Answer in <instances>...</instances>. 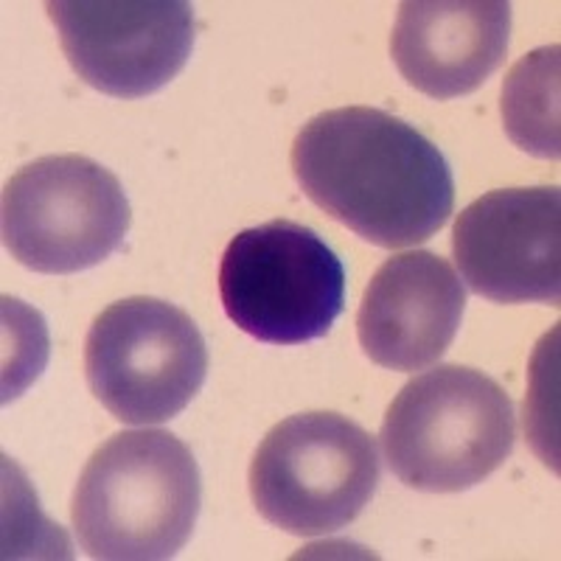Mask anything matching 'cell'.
Listing matches in <instances>:
<instances>
[{"instance_id":"cell-7","label":"cell","mask_w":561,"mask_h":561,"mask_svg":"<svg viewBox=\"0 0 561 561\" xmlns=\"http://www.w3.org/2000/svg\"><path fill=\"white\" fill-rule=\"evenodd\" d=\"M90 393L113 419L149 427L192 404L208 377V348L192 314L160 298H124L84 340Z\"/></svg>"},{"instance_id":"cell-8","label":"cell","mask_w":561,"mask_h":561,"mask_svg":"<svg viewBox=\"0 0 561 561\" xmlns=\"http://www.w3.org/2000/svg\"><path fill=\"white\" fill-rule=\"evenodd\" d=\"M45 12L77 77L113 99L167 88L194 48L185 0H51Z\"/></svg>"},{"instance_id":"cell-5","label":"cell","mask_w":561,"mask_h":561,"mask_svg":"<svg viewBox=\"0 0 561 561\" xmlns=\"http://www.w3.org/2000/svg\"><path fill=\"white\" fill-rule=\"evenodd\" d=\"M219 298L259 343L304 345L325 337L345 309V267L329 244L289 219L230 239L219 262Z\"/></svg>"},{"instance_id":"cell-6","label":"cell","mask_w":561,"mask_h":561,"mask_svg":"<svg viewBox=\"0 0 561 561\" xmlns=\"http://www.w3.org/2000/svg\"><path fill=\"white\" fill-rule=\"evenodd\" d=\"M129 222L122 180L84 154H45L3 185V248L34 273L70 275L107 262Z\"/></svg>"},{"instance_id":"cell-2","label":"cell","mask_w":561,"mask_h":561,"mask_svg":"<svg viewBox=\"0 0 561 561\" xmlns=\"http://www.w3.org/2000/svg\"><path fill=\"white\" fill-rule=\"evenodd\" d=\"M199 503L192 449L167 430H127L90 455L70 519L90 559L163 561L192 539Z\"/></svg>"},{"instance_id":"cell-1","label":"cell","mask_w":561,"mask_h":561,"mask_svg":"<svg viewBox=\"0 0 561 561\" xmlns=\"http://www.w3.org/2000/svg\"><path fill=\"white\" fill-rule=\"evenodd\" d=\"M289 163L318 208L377 248L427 242L453 217L455 178L444 152L385 110L314 115L295 135Z\"/></svg>"},{"instance_id":"cell-9","label":"cell","mask_w":561,"mask_h":561,"mask_svg":"<svg viewBox=\"0 0 561 561\" xmlns=\"http://www.w3.org/2000/svg\"><path fill=\"white\" fill-rule=\"evenodd\" d=\"M453 253L466 287L494 304L561 300V194L500 188L460 210Z\"/></svg>"},{"instance_id":"cell-10","label":"cell","mask_w":561,"mask_h":561,"mask_svg":"<svg viewBox=\"0 0 561 561\" xmlns=\"http://www.w3.org/2000/svg\"><path fill=\"white\" fill-rule=\"evenodd\" d=\"M466 289L453 264L430 250L399 253L374 273L357 312V337L370 363L424 370L458 337Z\"/></svg>"},{"instance_id":"cell-4","label":"cell","mask_w":561,"mask_h":561,"mask_svg":"<svg viewBox=\"0 0 561 561\" xmlns=\"http://www.w3.org/2000/svg\"><path fill=\"white\" fill-rule=\"evenodd\" d=\"M377 440L340 413H300L275 424L250 463V497L275 528L325 536L348 528L377 494Z\"/></svg>"},{"instance_id":"cell-11","label":"cell","mask_w":561,"mask_h":561,"mask_svg":"<svg viewBox=\"0 0 561 561\" xmlns=\"http://www.w3.org/2000/svg\"><path fill=\"white\" fill-rule=\"evenodd\" d=\"M508 37L505 0H404L390 57L410 88L447 102L474 93L503 65Z\"/></svg>"},{"instance_id":"cell-3","label":"cell","mask_w":561,"mask_h":561,"mask_svg":"<svg viewBox=\"0 0 561 561\" xmlns=\"http://www.w3.org/2000/svg\"><path fill=\"white\" fill-rule=\"evenodd\" d=\"M379 440L390 472L408 489L458 494L511 458L517 419L508 393L483 370L438 365L399 390Z\"/></svg>"},{"instance_id":"cell-12","label":"cell","mask_w":561,"mask_h":561,"mask_svg":"<svg viewBox=\"0 0 561 561\" xmlns=\"http://www.w3.org/2000/svg\"><path fill=\"white\" fill-rule=\"evenodd\" d=\"M559 45L536 48L511 68L503 84V124L523 152L559 160Z\"/></svg>"}]
</instances>
